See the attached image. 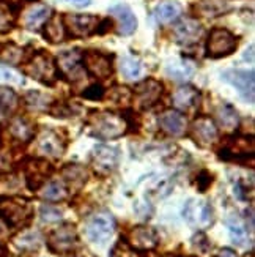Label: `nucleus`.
<instances>
[{"label": "nucleus", "instance_id": "49530a36", "mask_svg": "<svg viewBox=\"0 0 255 257\" xmlns=\"http://www.w3.org/2000/svg\"><path fill=\"white\" fill-rule=\"evenodd\" d=\"M66 2H70L76 7H87L88 4H90V0H66Z\"/></svg>", "mask_w": 255, "mask_h": 257}, {"label": "nucleus", "instance_id": "412c9836", "mask_svg": "<svg viewBox=\"0 0 255 257\" xmlns=\"http://www.w3.org/2000/svg\"><path fill=\"white\" fill-rule=\"evenodd\" d=\"M198 99V90L192 85H181L178 90L173 93L172 104L175 110H187L195 106Z\"/></svg>", "mask_w": 255, "mask_h": 257}, {"label": "nucleus", "instance_id": "4be33fe9", "mask_svg": "<svg viewBox=\"0 0 255 257\" xmlns=\"http://www.w3.org/2000/svg\"><path fill=\"white\" fill-rule=\"evenodd\" d=\"M51 8L46 5H33L24 13V26L30 30L40 29L49 19Z\"/></svg>", "mask_w": 255, "mask_h": 257}, {"label": "nucleus", "instance_id": "2eb2a0df", "mask_svg": "<svg viewBox=\"0 0 255 257\" xmlns=\"http://www.w3.org/2000/svg\"><path fill=\"white\" fill-rule=\"evenodd\" d=\"M224 79L231 84L246 101H253V84H255V74L253 71H242V70H231L224 74Z\"/></svg>", "mask_w": 255, "mask_h": 257}, {"label": "nucleus", "instance_id": "a211bd4d", "mask_svg": "<svg viewBox=\"0 0 255 257\" xmlns=\"http://www.w3.org/2000/svg\"><path fill=\"white\" fill-rule=\"evenodd\" d=\"M159 128L167 133L169 136H181L186 131V117L180 112V110L169 109L164 110L158 118Z\"/></svg>", "mask_w": 255, "mask_h": 257}, {"label": "nucleus", "instance_id": "7ed1b4c3", "mask_svg": "<svg viewBox=\"0 0 255 257\" xmlns=\"http://www.w3.org/2000/svg\"><path fill=\"white\" fill-rule=\"evenodd\" d=\"M24 70L30 77L46 85H52L57 79V65L46 51H40L35 55H32Z\"/></svg>", "mask_w": 255, "mask_h": 257}, {"label": "nucleus", "instance_id": "c756f323", "mask_svg": "<svg viewBox=\"0 0 255 257\" xmlns=\"http://www.w3.org/2000/svg\"><path fill=\"white\" fill-rule=\"evenodd\" d=\"M41 197L49 202H60L68 197V188H66L62 182H49L43 188Z\"/></svg>", "mask_w": 255, "mask_h": 257}, {"label": "nucleus", "instance_id": "6ab92c4d", "mask_svg": "<svg viewBox=\"0 0 255 257\" xmlns=\"http://www.w3.org/2000/svg\"><path fill=\"white\" fill-rule=\"evenodd\" d=\"M38 150L44 156L51 158H60L65 153V142L55 131H43L38 138Z\"/></svg>", "mask_w": 255, "mask_h": 257}, {"label": "nucleus", "instance_id": "79ce46f5", "mask_svg": "<svg viewBox=\"0 0 255 257\" xmlns=\"http://www.w3.org/2000/svg\"><path fill=\"white\" fill-rule=\"evenodd\" d=\"M22 76L18 71H13L5 66H0V82H10V84H22Z\"/></svg>", "mask_w": 255, "mask_h": 257}, {"label": "nucleus", "instance_id": "c9c22d12", "mask_svg": "<svg viewBox=\"0 0 255 257\" xmlns=\"http://www.w3.org/2000/svg\"><path fill=\"white\" fill-rule=\"evenodd\" d=\"M109 257H145V255L142 254V251L132 248L131 244L126 241V238H121L112 248Z\"/></svg>", "mask_w": 255, "mask_h": 257}, {"label": "nucleus", "instance_id": "a19ab883", "mask_svg": "<svg viewBox=\"0 0 255 257\" xmlns=\"http://www.w3.org/2000/svg\"><path fill=\"white\" fill-rule=\"evenodd\" d=\"M40 213H41V219L46 222H55V221L62 219V211L55 207H51V205H43L40 208Z\"/></svg>", "mask_w": 255, "mask_h": 257}, {"label": "nucleus", "instance_id": "f257e3e1", "mask_svg": "<svg viewBox=\"0 0 255 257\" xmlns=\"http://www.w3.org/2000/svg\"><path fill=\"white\" fill-rule=\"evenodd\" d=\"M87 125L92 136L99 139H117L128 131V120L110 110H93L88 115Z\"/></svg>", "mask_w": 255, "mask_h": 257}, {"label": "nucleus", "instance_id": "37998d69", "mask_svg": "<svg viewBox=\"0 0 255 257\" xmlns=\"http://www.w3.org/2000/svg\"><path fill=\"white\" fill-rule=\"evenodd\" d=\"M103 96H104V88L99 84L88 87L87 90L84 92V98L92 99V101H99V99H103Z\"/></svg>", "mask_w": 255, "mask_h": 257}, {"label": "nucleus", "instance_id": "f03ea898", "mask_svg": "<svg viewBox=\"0 0 255 257\" xmlns=\"http://www.w3.org/2000/svg\"><path fill=\"white\" fill-rule=\"evenodd\" d=\"M0 216L11 227L27 226L33 218V208L29 200L21 197H2L0 199Z\"/></svg>", "mask_w": 255, "mask_h": 257}, {"label": "nucleus", "instance_id": "bb28decb", "mask_svg": "<svg viewBox=\"0 0 255 257\" xmlns=\"http://www.w3.org/2000/svg\"><path fill=\"white\" fill-rule=\"evenodd\" d=\"M44 38L51 43H60L65 38V26L60 16H52L44 22Z\"/></svg>", "mask_w": 255, "mask_h": 257}, {"label": "nucleus", "instance_id": "aec40b11", "mask_svg": "<svg viewBox=\"0 0 255 257\" xmlns=\"http://www.w3.org/2000/svg\"><path fill=\"white\" fill-rule=\"evenodd\" d=\"M109 11L118 22L120 35L128 37V35H131V33H134V30L137 29V18L134 13H132V10L128 5L118 4V5H114Z\"/></svg>", "mask_w": 255, "mask_h": 257}, {"label": "nucleus", "instance_id": "f3484780", "mask_svg": "<svg viewBox=\"0 0 255 257\" xmlns=\"http://www.w3.org/2000/svg\"><path fill=\"white\" fill-rule=\"evenodd\" d=\"M203 29L195 19H183L173 27V40L180 44H194L202 38Z\"/></svg>", "mask_w": 255, "mask_h": 257}, {"label": "nucleus", "instance_id": "c03bdc74", "mask_svg": "<svg viewBox=\"0 0 255 257\" xmlns=\"http://www.w3.org/2000/svg\"><path fill=\"white\" fill-rule=\"evenodd\" d=\"M10 235H11V226L0 216V243L7 241L10 238Z\"/></svg>", "mask_w": 255, "mask_h": 257}, {"label": "nucleus", "instance_id": "e433bc0d", "mask_svg": "<svg viewBox=\"0 0 255 257\" xmlns=\"http://www.w3.org/2000/svg\"><path fill=\"white\" fill-rule=\"evenodd\" d=\"M15 26V16L8 5H0V33L11 30Z\"/></svg>", "mask_w": 255, "mask_h": 257}, {"label": "nucleus", "instance_id": "5701e85b", "mask_svg": "<svg viewBox=\"0 0 255 257\" xmlns=\"http://www.w3.org/2000/svg\"><path fill=\"white\" fill-rule=\"evenodd\" d=\"M63 180L73 188H81L88 180V171L81 164H68L62 169Z\"/></svg>", "mask_w": 255, "mask_h": 257}, {"label": "nucleus", "instance_id": "72a5a7b5", "mask_svg": "<svg viewBox=\"0 0 255 257\" xmlns=\"http://www.w3.org/2000/svg\"><path fill=\"white\" fill-rule=\"evenodd\" d=\"M217 118H219V123L222 128L225 130H235L238 126V114L236 110L231 107V106H222L217 110Z\"/></svg>", "mask_w": 255, "mask_h": 257}, {"label": "nucleus", "instance_id": "0eeeda50", "mask_svg": "<svg viewBox=\"0 0 255 257\" xmlns=\"http://www.w3.org/2000/svg\"><path fill=\"white\" fill-rule=\"evenodd\" d=\"M236 49V38L227 29H213L206 43V54L211 59H220L230 55Z\"/></svg>", "mask_w": 255, "mask_h": 257}, {"label": "nucleus", "instance_id": "20e7f679", "mask_svg": "<svg viewBox=\"0 0 255 257\" xmlns=\"http://www.w3.org/2000/svg\"><path fill=\"white\" fill-rule=\"evenodd\" d=\"M48 248L54 252V254H70L74 251V248L77 246V230L76 226L71 224V222H63L62 226H59L57 229H54L48 238Z\"/></svg>", "mask_w": 255, "mask_h": 257}, {"label": "nucleus", "instance_id": "ddd939ff", "mask_svg": "<svg viewBox=\"0 0 255 257\" xmlns=\"http://www.w3.org/2000/svg\"><path fill=\"white\" fill-rule=\"evenodd\" d=\"M192 138L198 147H202V149L211 147L219 138L216 123L206 115L195 118V121L192 123Z\"/></svg>", "mask_w": 255, "mask_h": 257}, {"label": "nucleus", "instance_id": "de8ad7c7", "mask_svg": "<svg viewBox=\"0 0 255 257\" xmlns=\"http://www.w3.org/2000/svg\"><path fill=\"white\" fill-rule=\"evenodd\" d=\"M7 4H15V2H18V0H5Z\"/></svg>", "mask_w": 255, "mask_h": 257}, {"label": "nucleus", "instance_id": "a18cd8bd", "mask_svg": "<svg viewBox=\"0 0 255 257\" xmlns=\"http://www.w3.org/2000/svg\"><path fill=\"white\" fill-rule=\"evenodd\" d=\"M214 257H239V255H238L233 249H230V248H222Z\"/></svg>", "mask_w": 255, "mask_h": 257}, {"label": "nucleus", "instance_id": "423d86ee", "mask_svg": "<svg viewBox=\"0 0 255 257\" xmlns=\"http://www.w3.org/2000/svg\"><path fill=\"white\" fill-rule=\"evenodd\" d=\"M115 230V221L112 215L107 211H99V213L93 215L87 222V237L90 241L96 244H104L107 240L112 237V233Z\"/></svg>", "mask_w": 255, "mask_h": 257}, {"label": "nucleus", "instance_id": "dca6fc26", "mask_svg": "<svg viewBox=\"0 0 255 257\" xmlns=\"http://www.w3.org/2000/svg\"><path fill=\"white\" fill-rule=\"evenodd\" d=\"M65 24L74 37H88L96 32L99 19L93 15H66Z\"/></svg>", "mask_w": 255, "mask_h": 257}, {"label": "nucleus", "instance_id": "cd10ccee", "mask_svg": "<svg viewBox=\"0 0 255 257\" xmlns=\"http://www.w3.org/2000/svg\"><path fill=\"white\" fill-rule=\"evenodd\" d=\"M227 227H228V233H230V238L235 244L238 246H244L247 243V229L246 226L242 224V221L238 216H230L227 219Z\"/></svg>", "mask_w": 255, "mask_h": 257}, {"label": "nucleus", "instance_id": "473e14b6", "mask_svg": "<svg viewBox=\"0 0 255 257\" xmlns=\"http://www.w3.org/2000/svg\"><path fill=\"white\" fill-rule=\"evenodd\" d=\"M22 55H24V51H22L19 46H16V44H13V43L2 44V46H0V60L8 63V65L21 63Z\"/></svg>", "mask_w": 255, "mask_h": 257}, {"label": "nucleus", "instance_id": "4c0bfd02", "mask_svg": "<svg viewBox=\"0 0 255 257\" xmlns=\"http://www.w3.org/2000/svg\"><path fill=\"white\" fill-rule=\"evenodd\" d=\"M109 96L117 104H126L132 99V92L126 87H114L112 90L109 92Z\"/></svg>", "mask_w": 255, "mask_h": 257}, {"label": "nucleus", "instance_id": "58836bf2", "mask_svg": "<svg viewBox=\"0 0 255 257\" xmlns=\"http://www.w3.org/2000/svg\"><path fill=\"white\" fill-rule=\"evenodd\" d=\"M213 180H214V177L209 171H200V172H198L197 180H195L198 193H206L209 189V186H211Z\"/></svg>", "mask_w": 255, "mask_h": 257}, {"label": "nucleus", "instance_id": "ea45409f", "mask_svg": "<svg viewBox=\"0 0 255 257\" xmlns=\"http://www.w3.org/2000/svg\"><path fill=\"white\" fill-rule=\"evenodd\" d=\"M191 243H192V246L200 252H208L209 248H211V241L208 240V237L203 232H197L195 235L191 238Z\"/></svg>", "mask_w": 255, "mask_h": 257}, {"label": "nucleus", "instance_id": "c85d7f7f", "mask_svg": "<svg viewBox=\"0 0 255 257\" xmlns=\"http://www.w3.org/2000/svg\"><path fill=\"white\" fill-rule=\"evenodd\" d=\"M18 107V95L8 87L0 85V120L13 114Z\"/></svg>", "mask_w": 255, "mask_h": 257}, {"label": "nucleus", "instance_id": "4468645a", "mask_svg": "<svg viewBox=\"0 0 255 257\" xmlns=\"http://www.w3.org/2000/svg\"><path fill=\"white\" fill-rule=\"evenodd\" d=\"M132 248L139 251H150L154 249L159 244V233L151 226H136L129 232V237L126 240Z\"/></svg>", "mask_w": 255, "mask_h": 257}, {"label": "nucleus", "instance_id": "f704fd0d", "mask_svg": "<svg viewBox=\"0 0 255 257\" xmlns=\"http://www.w3.org/2000/svg\"><path fill=\"white\" fill-rule=\"evenodd\" d=\"M41 243V235L38 232H24L21 233L18 238H15V244L19 248V249H27V251H32V249H38Z\"/></svg>", "mask_w": 255, "mask_h": 257}, {"label": "nucleus", "instance_id": "9b49d317", "mask_svg": "<svg viewBox=\"0 0 255 257\" xmlns=\"http://www.w3.org/2000/svg\"><path fill=\"white\" fill-rule=\"evenodd\" d=\"M82 63L85 70L96 79H109L112 76V59L98 51H87L82 55Z\"/></svg>", "mask_w": 255, "mask_h": 257}, {"label": "nucleus", "instance_id": "f8f14e48", "mask_svg": "<svg viewBox=\"0 0 255 257\" xmlns=\"http://www.w3.org/2000/svg\"><path fill=\"white\" fill-rule=\"evenodd\" d=\"M57 68L68 81H81L85 77L82 55L77 51H65L57 57Z\"/></svg>", "mask_w": 255, "mask_h": 257}, {"label": "nucleus", "instance_id": "a878e982", "mask_svg": "<svg viewBox=\"0 0 255 257\" xmlns=\"http://www.w3.org/2000/svg\"><path fill=\"white\" fill-rule=\"evenodd\" d=\"M165 71L176 81H187L194 76V65L187 60H172L169 62Z\"/></svg>", "mask_w": 255, "mask_h": 257}, {"label": "nucleus", "instance_id": "b1692460", "mask_svg": "<svg viewBox=\"0 0 255 257\" xmlns=\"http://www.w3.org/2000/svg\"><path fill=\"white\" fill-rule=\"evenodd\" d=\"M10 133L16 141L27 144L33 139V134H35V130H33V125L29 120L22 118V117H16L13 121L10 123Z\"/></svg>", "mask_w": 255, "mask_h": 257}, {"label": "nucleus", "instance_id": "9d476101", "mask_svg": "<svg viewBox=\"0 0 255 257\" xmlns=\"http://www.w3.org/2000/svg\"><path fill=\"white\" fill-rule=\"evenodd\" d=\"M120 163V150L109 145H98L92 152V164L99 175H109Z\"/></svg>", "mask_w": 255, "mask_h": 257}, {"label": "nucleus", "instance_id": "6e6552de", "mask_svg": "<svg viewBox=\"0 0 255 257\" xmlns=\"http://www.w3.org/2000/svg\"><path fill=\"white\" fill-rule=\"evenodd\" d=\"M164 92V87L161 82L156 79H147L134 87V92H132V99H134V106L139 110H147L153 107L159 101V98Z\"/></svg>", "mask_w": 255, "mask_h": 257}, {"label": "nucleus", "instance_id": "39448f33", "mask_svg": "<svg viewBox=\"0 0 255 257\" xmlns=\"http://www.w3.org/2000/svg\"><path fill=\"white\" fill-rule=\"evenodd\" d=\"M183 216L186 222L192 227L197 229H205L213 224V207L209 205L206 200H198V199H189L183 208Z\"/></svg>", "mask_w": 255, "mask_h": 257}, {"label": "nucleus", "instance_id": "1a4fd4ad", "mask_svg": "<svg viewBox=\"0 0 255 257\" xmlns=\"http://www.w3.org/2000/svg\"><path fill=\"white\" fill-rule=\"evenodd\" d=\"M26 182L30 191H38L40 188L46 185V180L54 172V167L49 161L41 158H32L26 163Z\"/></svg>", "mask_w": 255, "mask_h": 257}, {"label": "nucleus", "instance_id": "2f4dec72", "mask_svg": "<svg viewBox=\"0 0 255 257\" xmlns=\"http://www.w3.org/2000/svg\"><path fill=\"white\" fill-rule=\"evenodd\" d=\"M26 99V104L30 109H35V110H44L52 106V98L49 95H44L38 90H30L26 93L24 96Z\"/></svg>", "mask_w": 255, "mask_h": 257}, {"label": "nucleus", "instance_id": "09e8293b", "mask_svg": "<svg viewBox=\"0 0 255 257\" xmlns=\"http://www.w3.org/2000/svg\"><path fill=\"white\" fill-rule=\"evenodd\" d=\"M162 257H176V255H172V254H165V255H162Z\"/></svg>", "mask_w": 255, "mask_h": 257}, {"label": "nucleus", "instance_id": "393cba45", "mask_svg": "<svg viewBox=\"0 0 255 257\" xmlns=\"http://www.w3.org/2000/svg\"><path fill=\"white\" fill-rule=\"evenodd\" d=\"M181 15V5L176 2H162L154 8V18L159 24H169Z\"/></svg>", "mask_w": 255, "mask_h": 257}, {"label": "nucleus", "instance_id": "7c9ffc66", "mask_svg": "<svg viewBox=\"0 0 255 257\" xmlns=\"http://www.w3.org/2000/svg\"><path fill=\"white\" fill-rule=\"evenodd\" d=\"M120 71L123 74L125 79L134 81L143 74V66L137 59L132 57H123L120 60Z\"/></svg>", "mask_w": 255, "mask_h": 257}]
</instances>
